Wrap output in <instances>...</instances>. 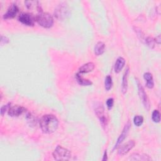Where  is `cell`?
I'll use <instances>...</instances> for the list:
<instances>
[{
  "label": "cell",
  "mask_w": 161,
  "mask_h": 161,
  "mask_svg": "<svg viewBox=\"0 0 161 161\" xmlns=\"http://www.w3.org/2000/svg\"><path fill=\"white\" fill-rule=\"evenodd\" d=\"M154 40H155V42H156L158 44H160V42H161L160 35H158L157 36H156V38Z\"/></svg>",
  "instance_id": "4316f807"
},
{
  "label": "cell",
  "mask_w": 161,
  "mask_h": 161,
  "mask_svg": "<svg viewBox=\"0 0 161 161\" xmlns=\"http://www.w3.org/2000/svg\"><path fill=\"white\" fill-rule=\"evenodd\" d=\"M130 126H131V124L130 123V121H128L126 125H125L123 129V131L121 132V133L120 134V135L119 136V137L117 139V141L113 147V150H114V149H116L117 147H118L120 144L123 142V141L126 138L127 135L128 134V132H129V130H130Z\"/></svg>",
  "instance_id": "52a82bcc"
},
{
  "label": "cell",
  "mask_w": 161,
  "mask_h": 161,
  "mask_svg": "<svg viewBox=\"0 0 161 161\" xmlns=\"http://www.w3.org/2000/svg\"><path fill=\"white\" fill-rule=\"evenodd\" d=\"M152 119L155 123H159L160 121V114L159 111L155 109L153 110L152 114Z\"/></svg>",
  "instance_id": "ffe728a7"
},
{
  "label": "cell",
  "mask_w": 161,
  "mask_h": 161,
  "mask_svg": "<svg viewBox=\"0 0 161 161\" xmlns=\"http://www.w3.org/2000/svg\"><path fill=\"white\" fill-rule=\"evenodd\" d=\"M105 49V44L103 42H98L94 47V53L96 55H100L103 53Z\"/></svg>",
  "instance_id": "e0dca14e"
},
{
  "label": "cell",
  "mask_w": 161,
  "mask_h": 161,
  "mask_svg": "<svg viewBox=\"0 0 161 161\" xmlns=\"http://www.w3.org/2000/svg\"><path fill=\"white\" fill-rule=\"evenodd\" d=\"M11 103H8V104H5V105H3V106L1 107V114L2 116H3V115L5 114V113H6V111H8V110H9V109L10 107L11 106Z\"/></svg>",
  "instance_id": "cb8c5ba5"
},
{
  "label": "cell",
  "mask_w": 161,
  "mask_h": 161,
  "mask_svg": "<svg viewBox=\"0 0 161 161\" xmlns=\"http://www.w3.org/2000/svg\"><path fill=\"white\" fill-rule=\"evenodd\" d=\"M69 8L65 3H61L55 9V16L58 19H63L69 14Z\"/></svg>",
  "instance_id": "8992f818"
},
{
  "label": "cell",
  "mask_w": 161,
  "mask_h": 161,
  "mask_svg": "<svg viewBox=\"0 0 161 161\" xmlns=\"http://www.w3.org/2000/svg\"><path fill=\"white\" fill-rule=\"evenodd\" d=\"M9 42V39L6 36H1V44L3 43H7Z\"/></svg>",
  "instance_id": "484cf974"
},
{
  "label": "cell",
  "mask_w": 161,
  "mask_h": 161,
  "mask_svg": "<svg viewBox=\"0 0 161 161\" xmlns=\"http://www.w3.org/2000/svg\"><path fill=\"white\" fill-rule=\"evenodd\" d=\"M135 145V143L133 140H129L126 143L119 147L118 153L120 155H124L126 154L134 147Z\"/></svg>",
  "instance_id": "9c48e42d"
},
{
  "label": "cell",
  "mask_w": 161,
  "mask_h": 161,
  "mask_svg": "<svg viewBox=\"0 0 161 161\" xmlns=\"http://www.w3.org/2000/svg\"><path fill=\"white\" fill-rule=\"evenodd\" d=\"M130 159L131 160H150L152 158L146 154H140L138 153H134L130 155Z\"/></svg>",
  "instance_id": "9a60e30c"
},
{
  "label": "cell",
  "mask_w": 161,
  "mask_h": 161,
  "mask_svg": "<svg viewBox=\"0 0 161 161\" xmlns=\"http://www.w3.org/2000/svg\"><path fill=\"white\" fill-rule=\"evenodd\" d=\"M143 122V118L141 115H136L133 118V123L136 126H140Z\"/></svg>",
  "instance_id": "7402d4cb"
},
{
  "label": "cell",
  "mask_w": 161,
  "mask_h": 161,
  "mask_svg": "<svg viewBox=\"0 0 161 161\" xmlns=\"http://www.w3.org/2000/svg\"><path fill=\"white\" fill-rule=\"evenodd\" d=\"M75 77H76L77 82L80 85H82V86H89V85H91L92 84V82L91 80H89L88 79H84L83 77H82L81 75H80V74H79V73H77L76 74Z\"/></svg>",
  "instance_id": "ac0fdd59"
},
{
  "label": "cell",
  "mask_w": 161,
  "mask_h": 161,
  "mask_svg": "<svg viewBox=\"0 0 161 161\" xmlns=\"http://www.w3.org/2000/svg\"><path fill=\"white\" fill-rule=\"evenodd\" d=\"M18 20L26 26H33L36 21L35 16L30 13H22L18 16Z\"/></svg>",
  "instance_id": "5b68a950"
},
{
  "label": "cell",
  "mask_w": 161,
  "mask_h": 161,
  "mask_svg": "<svg viewBox=\"0 0 161 161\" xmlns=\"http://www.w3.org/2000/svg\"><path fill=\"white\" fill-rule=\"evenodd\" d=\"M114 104V99L112 97H109L106 100V106L108 109H111Z\"/></svg>",
  "instance_id": "d4e9b609"
},
{
  "label": "cell",
  "mask_w": 161,
  "mask_h": 161,
  "mask_svg": "<svg viewBox=\"0 0 161 161\" xmlns=\"http://www.w3.org/2000/svg\"><path fill=\"white\" fill-rule=\"evenodd\" d=\"M113 86V80L111 75H108L104 80V87L106 91H109Z\"/></svg>",
  "instance_id": "d6986e66"
},
{
  "label": "cell",
  "mask_w": 161,
  "mask_h": 161,
  "mask_svg": "<svg viewBox=\"0 0 161 161\" xmlns=\"http://www.w3.org/2000/svg\"><path fill=\"white\" fill-rule=\"evenodd\" d=\"M125 65V60L124 58L119 57H118L116 60V62L114 64V72L116 73H119L124 67Z\"/></svg>",
  "instance_id": "5bb4252c"
},
{
  "label": "cell",
  "mask_w": 161,
  "mask_h": 161,
  "mask_svg": "<svg viewBox=\"0 0 161 161\" xmlns=\"http://www.w3.org/2000/svg\"><path fill=\"white\" fill-rule=\"evenodd\" d=\"M19 8L18 6L16 4H11L7 9V11L3 14V19H8L13 18L17 14Z\"/></svg>",
  "instance_id": "8fae6325"
},
{
  "label": "cell",
  "mask_w": 161,
  "mask_h": 161,
  "mask_svg": "<svg viewBox=\"0 0 161 161\" xmlns=\"http://www.w3.org/2000/svg\"><path fill=\"white\" fill-rule=\"evenodd\" d=\"M129 74V68L127 67L125 71V73L122 78V84H121V91L123 94L126 93L128 89V78Z\"/></svg>",
  "instance_id": "7c38bea8"
},
{
  "label": "cell",
  "mask_w": 161,
  "mask_h": 161,
  "mask_svg": "<svg viewBox=\"0 0 161 161\" xmlns=\"http://www.w3.org/2000/svg\"><path fill=\"white\" fill-rule=\"evenodd\" d=\"M143 78L145 80H147L146 86L149 89L153 88L154 86V82H153L152 74L150 72H145L143 74Z\"/></svg>",
  "instance_id": "2e32d148"
},
{
  "label": "cell",
  "mask_w": 161,
  "mask_h": 161,
  "mask_svg": "<svg viewBox=\"0 0 161 161\" xmlns=\"http://www.w3.org/2000/svg\"><path fill=\"white\" fill-rule=\"evenodd\" d=\"M95 113L99 118L101 124L103 126H105L107 125V118L104 114V109L102 104H99L96 107Z\"/></svg>",
  "instance_id": "ba28073f"
},
{
  "label": "cell",
  "mask_w": 161,
  "mask_h": 161,
  "mask_svg": "<svg viewBox=\"0 0 161 161\" xmlns=\"http://www.w3.org/2000/svg\"><path fill=\"white\" fill-rule=\"evenodd\" d=\"M136 84H137V87H138V92L140 99H141L142 104H143V106L145 107V108L147 110H149L150 101H149L148 97L147 95V93L145 92L143 87L142 86L141 83L139 82V80L137 79H136Z\"/></svg>",
  "instance_id": "277c9868"
},
{
  "label": "cell",
  "mask_w": 161,
  "mask_h": 161,
  "mask_svg": "<svg viewBox=\"0 0 161 161\" xmlns=\"http://www.w3.org/2000/svg\"><path fill=\"white\" fill-rule=\"evenodd\" d=\"M108 160V158H107V152L106 150L104 151V155H103V158L102 159L103 161H105V160Z\"/></svg>",
  "instance_id": "83f0119b"
},
{
  "label": "cell",
  "mask_w": 161,
  "mask_h": 161,
  "mask_svg": "<svg viewBox=\"0 0 161 161\" xmlns=\"http://www.w3.org/2000/svg\"><path fill=\"white\" fill-rule=\"evenodd\" d=\"M36 21L42 27L45 28H50L53 24V18L52 16L47 13L40 11L35 16Z\"/></svg>",
  "instance_id": "7a4b0ae2"
},
{
  "label": "cell",
  "mask_w": 161,
  "mask_h": 161,
  "mask_svg": "<svg viewBox=\"0 0 161 161\" xmlns=\"http://www.w3.org/2000/svg\"><path fill=\"white\" fill-rule=\"evenodd\" d=\"M26 111V108L19 105H14L10 107L8 110V115L11 117H18Z\"/></svg>",
  "instance_id": "30bf717a"
},
{
  "label": "cell",
  "mask_w": 161,
  "mask_h": 161,
  "mask_svg": "<svg viewBox=\"0 0 161 161\" xmlns=\"http://www.w3.org/2000/svg\"><path fill=\"white\" fill-rule=\"evenodd\" d=\"M94 64L92 62H88L82 65L79 69V74H85L92 71L94 69Z\"/></svg>",
  "instance_id": "4fadbf2b"
},
{
  "label": "cell",
  "mask_w": 161,
  "mask_h": 161,
  "mask_svg": "<svg viewBox=\"0 0 161 161\" xmlns=\"http://www.w3.org/2000/svg\"><path fill=\"white\" fill-rule=\"evenodd\" d=\"M58 126V120L53 114H45L40 120V127L46 134H50L55 131Z\"/></svg>",
  "instance_id": "6da1fadb"
},
{
  "label": "cell",
  "mask_w": 161,
  "mask_h": 161,
  "mask_svg": "<svg viewBox=\"0 0 161 161\" xmlns=\"http://www.w3.org/2000/svg\"><path fill=\"white\" fill-rule=\"evenodd\" d=\"M145 43L150 48H153L155 47V40L150 36H148L145 39Z\"/></svg>",
  "instance_id": "44dd1931"
},
{
  "label": "cell",
  "mask_w": 161,
  "mask_h": 161,
  "mask_svg": "<svg viewBox=\"0 0 161 161\" xmlns=\"http://www.w3.org/2000/svg\"><path fill=\"white\" fill-rule=\"evenodd\" d=\"M134 30L135 31V33L137 35V36L139 38V39L140 40V41L142 42H144L145 41V36H144V33L142 32V30H140V28H137V27H135L134 28Z\"/></svg>",
  "instance_id": "603a6c76"
},
{
  "label": "cell",
  "mask_w": 161,
  "mask_h": 161,
  "mask_svg": "<svg viewBox=\"0 0 161 161\" xmlns=\"http://www.w3.org/2000/svg\"><path fill=\"white\" fill-rule=\"evenodd\" d=\"M71 152L69 150L57 145L53 152V157L56 160H67L71 157Z\"/></svg>",
  "instance_id": "3957f363"
}]
</instances>
